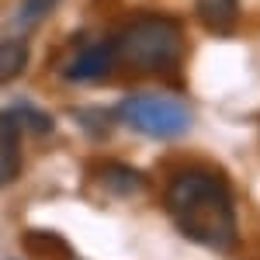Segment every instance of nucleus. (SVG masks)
Masks as SVG:
<instances>
[{
  "instance_id": "obj_7",
  "label": "nucleus",
  "mask_w": 260,
  "mask_h": 260,
  "mask_svg": "<svg viewBox=\"0 0 260 260\" xmlns=\"http://www.w3.org/2000/svg\"><path fill=\"white\" fill-rule=\"evenodd\" d=\"M98 180L111 198H136L146 187V177L139 170H132V167H104Z\"/></svg>"
},
{
  "instance_id": "obj_3",
  "label": "nucleus",
  "mask_w": 260,
  "mask_h": 260,
  "mask_svg": "<svg viewBox=\"0 0 260 260\" xmlns=\"http://www.w3.org/2000/svg\"><path fill=\"white\" fill-rule=\"evenodd\" d=\"M115 118L149 139H177L191 128V108L177 98H167V94H132V98L118 101L115 108Z\"/></svg>"
},
{
  "instance_id": "obj_6",
  "label": "nucleus",
  "mask_w": 260,
  "mask_h": 260,
  "mask_svg": "<svg viewBox=\"0 0 260 260\" xmlns=\"http://www.w3.org/2000/svg\"><path fill=\"white\" fill-rule=\"evenodd\" d=\"M4 115L21 128V136H49L56 128L52 115L42 111L39 104H31V101H14L11 108H4Z\"/></svg>"
},
{
  "instance_id": "obj_10",
  "label": "nucleus",
  "mask_w": 260,
  "mask_h": 260,
  "mask_svg": "<svg viewBox=\"0 0 260 260\" xmlns=\"http://www.w3.org/2000/svg\"><path fill=\"white\" fill-rule=\"evenodd\" d=\"M21 170V149H7V146H0V184H7V180H14Z\"/></svg>"
},
{
  "instance_id": "obj_9",
  "label": "nucleus",
  "mask_w": 260,
  "mask_h": 260,
  "mask_svg": "<svg viewBox=\"0 0 260 260\" xmlns=\"http://www.w3.org/2000/svg\"><path fill=\"white\" fill-rule=\"evenodd\" d=\"M62 0H21L18 11H14V35H28L35 31L42 21L49 18Z\"/></svg>"
},
{
  "instance_id": "obj_2",
  "label": "nucleus",
  "mask_w": 260,
  "mask_h": 260,
  "mask_svg": "<svg viewBox=\"0 0 260 260\" xmlns=\"http://www.w3.org/2000/svg\"><path fill=\"white\" fill-rule=\"evenodd\" d=\"M111 42H115V59L128 70H139V73L170 70L184 56V31L170 18L128 21L118 31V39Z\"/></svg>"
},
{
  "instance_id": "obj_1",
  "label": "nucleus",
  "mask_w": 260,
  "mask_h": 260,
  "mask_svg": "<svg viewBox=\"0 0 260 260\" xmlns=\"http://www.w3.org/2000/svg\"><path fill=\"white\" fill-rule=\"evenodd\" d=\"M167 212L180 233L198 246L229 253L236 246V205L229 184L212 170H180L167 187Z\"/></svg>"
},
{
  "instance_id": "obj_5",
  "label": "nucleus",
  "mask_w": 260,
  "mask_h": 260,
  "mask_svg": "<svg viewBox=\"0 0 260 260\" xmlns=\"http://www.w3.org/2000/svg\"><path fill=\"white\" fill-rule=\"evenodd\" d=\"M28 59H31V49H28V35H4L0 39V87L14 83L28 70Z\"/></svg>"
},
{
  "instance_id": "obj_4",
  "label": "nucleus",
  "mask_w": 260,
  "mask_h": 260,
  "mask_svg": "<svg viewBox=\"0 0 260 260\" xmlns=\"http://www.w3.org/2000/svg\"><path fill=\"white\" fill-rule=\"evenodd\" d=\"M115 42H90V45H83L80 52L73 56V59L62 66V80L66 83H101L111 70H115Z\"/></svg>"
},
{
  "instance_id": "obj_8",
  "label": "nucleus",
  "mask_w": 260,
  "mask_h": 260,
  "mask_svg": "<svg viewBox=\"0 0 260 260\" xmlns=\"http://www.w3.org/2000/svg\"><path fill=\"white\" fill-rule=\"evenodd\" d=\"M198 18L212 31H229L240 18V0H198Z\"/></svg>"
}]
</instances>
